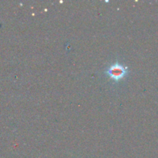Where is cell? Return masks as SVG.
Instances as JSON below:
<instances>
[{"label":"cell","mask_w":158,"mask_h":158,"mask_svg":"<svg viewBox=\"0 0 158 158\" xmlns=\"http://www.w3.org/2000/svg\"><path fill=\"white\" fill-rule=\"evenodd\" d=\"M128 69L127 67L123 66L119 62L113 63L109 66L105 71V73L108 76L110 79L116 82L123 80L127 75Z\"/></svg>","instance_id":"1"}]
</instances>
